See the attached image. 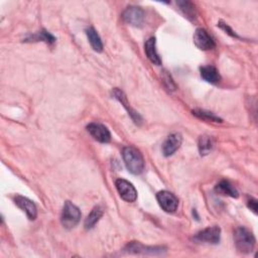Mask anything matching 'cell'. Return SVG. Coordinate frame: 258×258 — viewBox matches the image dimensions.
I'll use <instances>...</instances> for the list:
<instances>
[{
	"instance_id": "cell-1",
	"label": "cell",
	"mask_w": 258,
	"mask_h": 258,
	"mask_svg": "<svg viewBox=\"0 0 258 258\" xmlns=\"http://www.w3.org/2000/svg\"><path fill=\"white\" fill-rule=\"evenodd\" d=\"M122 157L127 169L133 175H141L144 169V159L139 149L132 146L123 148Z\"/></svg>"
},
{
	"instance_id": "cell-2",
	"label": "cell",
	"mask_w": 258,
	"mask_h": 258,
	"mask_svg": "<svg viewBox=\"0 0 258 258\" xmlns=\"http://www.w3.org/2000/svg\"><path fill=\"white\" fill-rule=\"evenodd\" d=\"M235 244L237 249L241 253H251L255 246V237L248 229L240 227L236 229L235 234Z\"/></svg>"
},
{
	"instance_id": "cell-3",
	"label": "cell",
	"mask_w": 258,
	"mask_h": 258,
	"mask_svg": "<svg viewBox=\"0 0 258 258\" xmlns=\"http://www.w3.org/2000/svg\"><path fill=\"white\" fill-rule=\"evenodd\" d=\"M81 219V212L76 205L67 201L64 205V208L61 215V222L65 228H74Z\"/></svg>"
},
{
	"instance_id": "cell-4",
	"label": "cell",
	"mask_w": 258,
	"mask_h": 258,
	"mask_svg": "<svg viewBox=\"0 0 258 258\" xmlns=\"http://www.w3.org/2000/svg\"><path fill=\"white\" fill-rule=\"evenodd\" d=\"M144 17L143 9L139 6H128L122 13L124 23L135 27H141L143 24Z\"/></svg>"
},
{
	"instance_id": "cell-5",
	"label": "cell",
	"mask_w": 258,
	"mask_h": 258,
	"mask_svg": "<svg viewBox=\"0 0 258 258\" xmlns=\"http://www.w3.org/2000/svg\"><path fill=\"white\" fill-rule=\"evenodd\" d=\"M157 200L162 209L166 213H174L179 206L178 198L168 191H161L157 195Z\"/></svg>"
},
{
	"instance_id": "cell-6",
	"label": "cell",
	"mask_w": 258,
	"mask_h": 258,
	"mask_svg": "<svg viewBox=\"0 0 258 258\" xmlns=\"http://www.w3.org/2000/svg\"><path fill=\"white\" fill-rule=\"evenodd\" d=\"M115 186L121 199L128 203L135 202L137 199V192L131 183L123 179H119L115 182Z\"/></svg>"
},
{
	"instance_id": "cell-7",
	"label": "cell",
	"mask_w": 258,
	"mask_h": 258,
	"mask_svg": "<svg viewBox=\"0 0 258 258\" xmlns=\"http://www.w3.org/2000/svg\"><path fill=\"white\" fill-rule=\"evenodd\" d=\"M124 250L131 254H149V255H161L165 252V248L158 246H144L140 242H130L126 245Z\"/></svg>"
},
{
	"instance_id": "cell-8",
	"label": "cell",
	"mask_w": 258,
	"mask_h": 258,
	"mask_svg": "<svg viewBox=\"0 0 258 258\" xmlns=\"http://www.w3.org/2000/svg\"><path fill=\"white\" fill-rule=\"evenodd\" d=\"M221 229L218 226H212L198 232L194 239L199 242L217 244L220 241Z\"/></svg>"
},
{
	"instance_id": "cell-9",
	"label": "cell",
	"mask_w": 258,
	"mask_h": 258,
	"mask_svg": "<svg viewBox=\"0 0 258 258\" xmlns=\"http://www.w3.org/2000/svg\"><path fill=\"white\" fill-rule=\"evenodd\" d=\"M87 130L93 139L101 143H107L111 140V134L108 128L101 123H90L87 126Z\"/></svg>"
},
{
	"instance_id": "cell-10",
	"label": "cell",
	"mask_w": 258,
	"mask_h": 258,
	"mask_svg": "<svg viewBox=\"0 0 258 258\" xmlns=\"http://www.w3.org/2000/svg\"><path fill=\"white\" fill-rule=\"evenodd\" d=\"M194 43L196 47L202 50L214 48L215 42L208 31L204 28H198L194 33Z\"/></svg>"
},
{
	"instance_id": "cell-11",
	"label": "cell",
	"mask_w": 258,
	"mask_h": 258,
	"mask_svg": "<svg viewBox=\"0 0 258 258\" xmlns=\"http://www.w3.org/2000/svg\"><path fill=\"white\" fill-rule=\"evenodd\" d=\"M183 137L180 133H171L163 144V153L164 157H170L180 148Z\"/></svg>"
},
{
	"instance_id": "cell-12",
	"label": "cell",
	"mask_w": 258,
	"mask_h": 258,
	"mask_svg": "<svg viewBox=\"0 0 258 258\" xmlns=\"http://www.w3.org/2000/svg\"><path fill=\"white\" fill-rule=\"evenodd\" d=\"M14 202L22 210H23L26 213L28 219L34 220L37 218V215H38L37 207L32 201L23 196H16L14 199Z\"/></svg>"
},
{
	"instance_id": "cell-13",
	"label": "cell",
	"mask_w": 258,
	"mask_h": 258,
	"mask_svg": "<svg viewBox=\"0 0 258 258\" xmlns=\"http://www.w3.org/2000/svg\"><path fill=\"white\" fill-rule=\"evenodd\" d=\"M112 94H113V96H114V97H115L120 103H121V104L123 105V107L127 110L128 114H129L130 117L133 119V121H134L135 123H141V117L140 116L139 113H136V112L130 107L129 103H128V101H127V98H126V96L124 95V93H123L122 91H120L119 89L116 88V89L113 90Z\"/></svg>"
},
{
	"instance_id": "cell-14",
	"label": "cell",
	"mask_w": 258,
	"mask_h": 258,
	"mask_svg": "<svg viewBox=\"0 0 258 258\" xmlns=\"http://www.w3.org/2000/svg\"><path fill=\"white\" fill-rule=\"evenodd\" d=\"M157 41L156 38H150L149 40L146 41L145 45H144V50H145V54L148 58V60L157 66L162 65V60L158 54L157 51Z\"/></svg>"
},
{
	"instance_id": "cell-15",
	"label": "cell",
	"mask_w": 258,
	"mask_h": 258,
	"mask_svg": "<svg viewBox=\"0 0 258 258\" xmlns=\"http://www.w3.org/2000/svg\"><path fill=\"white\" fill-rule=\"evenodd\" d=\"M201 77L211 84H218L221 81V76L214 66H204L200 69Z\"/></svg>"
},
{
	"instance_id": "cell-16",
	"label": "cell",
	"mask_w": 258,
	"mask_h": 258,
	"mask_svg": "<svg viewBox=\"0 0 258 258\" xmlns=\"http://www.w3.org/2000/svg\"><path fill=\"white\" fill-rule=\"evenodd\" d=\"M215 190L218 194L223 195V196H228L231 198H238V196H239L236 188L231 183H229L228 181H225V180L221 181L216 186Z\"/></svg>"
},
{
	"instance_id": "cell-17",
	"label": "cell",
	"mask_w": 258,
	"mask_h": 258,
	"mask_svg": "<svg viewBox=\"0 0 258 258\" xmlns=\"http://www.w3.org/2000/svg\"><path fill=\"white\" fill-rule=\"evenodd\" d=\"M86 34H87V38L89 40V43L91 44L93 49L98 53H101L103 50V43L99 37V34L95 30L94 27H88L86 29Z\"/></svg>"
},
{
	"instance_id": "cell-18",
	"label": "cell",
	"mask_w": 258,
	"mask_h": 258,
	"mask_svg": "<svg viewBox=\"0 0 258 258\" xmlns=\"http://www.w3.org/2000/svg\"><path fill=\"white\" fill-rule=\"evenodd\" d=\"M25 42H45L50 45L56 42V38L46 29H43L42 31H39L36 34H33V36H29L28 38H26Z\"/></svg>"
},
{
	"instance_id": "cell-19",
	"label": "cell",
	"mask_w": 258,
	"mask_h": 258,
	"mask_svg": "<svg viewBox=\"0 0 258 258\" xmlns=\"http://www.w3.org/2000/svg\"><path fill=\"white\" fill-rule=\"evenodd\" d=\"M103 216V210L100 207V206H96V207L93 208L87 219L85 220V228L86 229H92L96 224L97 222L101 219Z\"/></svg>"
},
{
	"instance_id": "cell-20",
	"label": "cell",
	"mask_w": 258,
	"mask_h": 258,
	"mask_svg": "<svg viewBox=\"0 0 258 258\" xmlns=\"http://www.w3.org/2000/svg\"><path fill=\"white\" fill-rule=\"evenodd\" d=\"M214 146V141L211 136L208 135H203L200 137L199 140V150L201 156H206L208 154Z\"/></svg>"
},
{
	"instance_id": "cell-21",
	"label": "cell",
	"mask_w": 258,
	"mask_h": 258,
	"mask_svg": "<svg viewBox=\"0 0 258 258\" xmlns=\"http://www.w3.org/2000/svg\"><path fill=\"white\" fill-rule=\"evenodd\" d=\"M177 4L179 5L181 11L184 13V15L190 21H193L196 19V9L192 2L190 1H178Z\"/></svg>"
},
{
	"instance_id": "cell-22",
	"label": "cell",
	"mask_w": 258,
	"mask_h": 258,
	"mask_svg": "<svg viewBox=\"0 0 258 258\" xmlns=\"http://www.w3.org/2000/svg\"><path fill=\"white\" fill-rule=\"evenodd\" d=\"M193 115H195L201 119H204V120H208V121L222 122V119L219 118L218 116H216L214 113L207 112V111H204V110H194Z\"/></svg>"
},
{
	"instance_id": "cell-23",
	"label": "cell",
	"mask_w": 258,
	"mask_h": 258,
	"mask_svg": "<svg viewBox=\"0 0 258 258\" xmlns=\"http://www.w3.org/2000/svg\"><path fill=\"white\" fill-rule=\"evenodd\" d=\"M163 80H164V83L165 84V87H166L168 90H176V84L174 83L173 79H171L170 75L166 74V72L164 73Z\"/></svg>"
},
{
	"instance_id": "cell-24",
	"label": "cell",
	"mask_w": 258,
	"mask_h": 258,
	"mask_svg": "<svg viewBox=\"0 0 258 258\" xmlns=\"http://www.w3.org/2000/svg\"><path fill=\"white\" fill-rule=\"evenodd\" d=\"M219 27H221L222 29H224L228 34H229V36H231V37H233V38H236V39H238L239 37L237 36V34L235 33V31L234 30H232V28L231 27H229L228 26V24H226V23H220L219 24Z\"/></svg>"
},
{
	"instance_id": "cell-25",
	"label": "cell",
	"mask_w": 258,
	"mask_h": 258,
	"mask_svg": "<svg viewBox=\"0 0 258 258\" xmlns=\"http://www.w3.org/2000/svg\"><path fill=\"white\" fill-rule=\"evenodd\" d=\"M248 208L254 213L257 214V200L256 199H250L247 203Z\"/></svg>"
}]
</instances>
